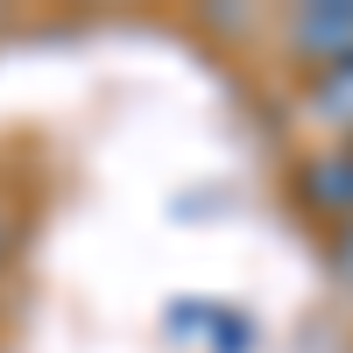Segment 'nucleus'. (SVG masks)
Here are the masks:
<instances>
[{
  "label": "nucleus",
  "instance_id": "obj_4",
  "mask_svg": "<svg viewBox=\"0 0 353 353\" xmlns=\"http://www.w3.org/2000/svg\"><path fill=\"white\" fill-rule=\"evenodd\" d=\"M325 261H332V283L353 297V219H339V226H332V241H325Z\"/></svg>",
  "mask_w": 353,
  "mask_h": 353
},
{
  "label": "nucleus",
  "instance_id": "obj_3",
  "mask_svg": "<svg viewBox=\"0 0 353 353\" xmlns=\"http://www.w3.org/2000/svg\"><path fill=\"white\" fill-rule=\"evenodd\" d=\"M304 121L325 134V141H353V57L311 71V85H304Z\"/></svg>",
  "mask_w": 353,
  "mask_h": 353
},
{
  "label": "nucleus",
  "instance_id": "obj_2",
  "mask_svg": "<svg viewBox=\"0 0 353 353\" xmlns=\"http://www.w3.org/2000/svg\"><path fill=\"white\" fill-rule=\"evenodd\" d=\"M283 43L297 50V64L325 71L339 57H353V0H325V8H297L283 21Z\"/></svg>",
  "mask_w": 353,
  "mask_h": 353
},
{
  "label": "nucleus",
  "instance_id": "obj_1",
  "mask_svg": "<svg viewBox=\"0 0 353 353\" xmlns=\"http://www.w3.org/2000/svg\"><path fill=\"white\" fill-rule=\"evenodd\" d=\"M297 198L318 219H353V141H318V149L297 163Z\"/></svg>",
  "mask_w": 353,
  "mask_h": 353
},
{
  "label": "nucleus",
  "instance_id": "obj_5",
  "mask_svg": "<svg viewBox=\"0 0 353 353\" xmlns=\"http://www.w3.org/2000/svg\"><path fill=\"white\" fill-rule=\"evenodd\" d=\"M14 248H21V233H14V212H8V205H0V276H8Z\"/></svg>",
  "mask_w": 353,
  "mask_h": 353
}]
</instances>
